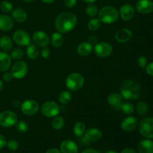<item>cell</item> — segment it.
Here are the masks:
<instances>
[{"label": "cell", "mask_w": 153, "mask_h": 153, "mask_svg": "<svg viewBox=\"0 0 153 153\" xmlns=\"http://www.w3.org/2000/svg\"><path fill=\"white\" fill-rule=\"evenodd\" d=\"M78 22V19L74 13L64 11L59 13L55 19V27L57 31L65 34L75 28Z\"/></svg>", "instance_id": "cell-1"}, {"label": "cell", "mask_w": 153, "mask_h": 153, "mask_svg": "<svg viewBox=\"0 0 153 153\" xmlns=\"http://www.w3.org/2000/svg\"><path fill=\"white\" fill-rule=\"evenodd\" d=\"M82 153H101V152L95 149H85V150L83 151Z\"/></svg>", "instance_id": "cell-46"}, {"label": "cell", "mask_w": 153, "mask_h": 153, "mask_svg": "<svg viewBox=\"0 0 153 153\" xmlns=\"http://www.w3.org/2000/svg\"><path fill=\"white\" fill-rule=\"evenodd\" d=\"M135 14V9L131 4H124L119 10L120 17L124 21H130L134 18Z\"/></svg>", "instance_id": "cell-14"}, {"label": "cell", "mask_w": 153, "mask_h": 153, "mask_svg": "<svg viewBox=\"0 0 153 153\" xmlns=\"http://www.w3.org/2000/svg\"><path fill=\"white\" fill-rule=\"evenodd\" d=\"M22 1H23L24 2H26V3H28V2H32L34 0H22Z\"/></svg>", "instance_id": "cell-54"}, {"label": "cell", "mask_w": 153, "mask_h": 153, "mask_svg": "<svg viewBox=\"0 0 153 153\" xmlns=\"http://www.w3.org/2000/svg\"><path fill=\"white\" fill-rule=\"evenodd\" d=\"M60 151L61 153H78L79 147L73 140L67 139L61 142L60 145Z\"/></svg>", "instance_id": "cell-18"}, {"label": "cell", "mask_w": 153, "mask_h": 153, "mask_svg": "<svg viewBox=\"0 0 153 153\" xmlns=\"http://www.w3.org/2000/svg\"><path fill=\"white\" fill-rule=\"evenodd\" d=\"M138 120L135 117L128 115L127 117L123 119L121 122L120 127L123 131L126 132H131L134 131L138 126Z\"/></svg>", "instance_id": "cell-13"}, {"label": "cell", "mask_w": 153, "mask_h": 153, "mask_svg": "<svg viewBox=\"0 0 153 153\" xmlns=\"http://www.w3.org/2000/svg\"><path fill=\"white\" fill-rule=\"evenodd\" d=\"M77 3V0H64V4L68 8L75 7Z\"/></svg>", "instance_id": "cell-42"}, {"label": "cell", "mask_w": 153, "mask_h": 153, "mask_svg": "<svg viewBox=\"0 0 153 153\" xmlns=\"http://www.w3.org/2000/svg\"><path fill=\"white\" fill-rule=\"evenodd\" d=\"M64 119L62 116L60 115H56V116L52 117V121H51V126L55 130H61L64 127Z\"/></svg>", "instance_id": "cell-29"}, {"label": "cell", "mask_w": 153, "mask_h": 153, "mask_svg": "<svg viewBox=\"0 0 153 153\" xmlns=\"http://www.w3.org/2000/svg\"><path fill=\"white\" fill-rule=\"evenodd\" d=\"M7 144V140L3 134H0V149H3Z\"/></svg>", "instance_id": "cell-45"}, {"label": "cell", "mask_w": 153, "mask_h": 153, "mask_svg": "<svg viewBox=\"0 0 153 153\" xmlns=\"http://www.w3.org/2000/svg\"><path fill=\"white\" fill-rule=\"evenodd\" d=\"M13 42L19 46H27L31 43V37L27 31L24 30H16L13 34Z\"/></svg>", "instance_id": "cell-11"}, {"label": "cell", "mask_w": 153, "mask_h": 153, "mask_svg": "<svg viewBox=\"0 0 153 153\" xmlns=\"http://www.w3.org/2000/svg\"><path fill=\"white\" fill-rule=\"evenodd\" d=\"M73 133L75 135L78 137H81L85 134V131H86V126L82 121L76 122L73 126Z\"/></svg>", "instance_id": "cell-28"}, {"label": "cell", "mask_w": 153, "mask_h": 153, "mask_svg": "<svg viewBox=\"0 0 153 153\" xmlns=\"http://www.w3.org/2000/svg\"><path fill=\"white\" fill-rule=\"evenodd\" d=\"M72 98L73 97L70 91H64L61 92V94L58 96V101L63 105H67L71 102Z\"/></svg>", "instance_id": "cell-30"}, {"label": "cell", "mask_w": 153, "mask_h": 153, "mask_svg": "<svg viewBox=\"0 0 153 153\" xmlns=\"http://www.w3.org/2000/svg\"><path fill=\"white\" fill-rule=\"evenodd\" d=\"M25 53L30 60H36L40 55V49L34 43H31L26 46Z\"/></svg>", "instance_id": "cell-27"}, {"label": "cell", "mask_w": 153, "mask_h": 153, "mask_svg": "<svg viewBox=\"0 0 153 153\" xmlns=\"http://www.w3.org/2000/svg\"><path fill=\"white\" fill-rule=\"evenodd\" d=\"M11 58L10 55L5 52L0 51V72L4 73L11 65Z\"/></svg>", "instance_id": "cell-21"}, {"label": "cell", "mask_w": 153, "mask_h": 153, "mask_svg": "<svg viewBox=\"0 0 153 153\" xmlns=\"http://www.w3.org/2000/svg\"><path fill=\"white\" fill-rule=\"evenodd\" d=\"M94 50L96 55L101 58H105L110 56L113 52V47L107 42H98L94 46Z\"/></svg>", "instance_id": "cell-10"}, {"label": "cell", "mask_w": 153, "mask_h": 153, "mask_svg": "<svg viewBox=\"0 0 153 153\" xmlns=\"http://www.w3.org/2000/svg\"><path fill=\"white\" fill-rule=\"evenodd\" d=\"M3 88H4V83H3L2 81L0 79V91H2Z\"/></svg>", "instance_id": "cell-51"}, {"label": "cell", "mask_w": 153, "mask_h": 153, "mask_svg": "<svg viewBox=\"0 0 153 153\" xmlns=\"http://www.w3.org/2000/svg\"><path fill=\"white\" fill-rule=\"evenodd\" d=\"M120 110L122 111L123 113L126 115H131L134 112V106L130 102H123L122 105H121Z\"/></svg>", "instance_id": "cell-32"}, {"label": "cell", "mask_w": 153, "mask_h": 153, "mask_svg": "<svg viewBox=\"0 0 153 153\" xmlns=\"http://www.w3.org/2000/svg\"><path fill=\"white\" fill-rule=\"evenodd\" d=\"M46 153H61V151L58 150L56 148H50L46 151Z\"/></svg>", "instance_id": "cell-48"}, {"label": "cell", "mask_w": 153, "mask_h": 153, "mask_svg": "<svg viewBox=\"0 0 153 153\" xmlns=\"http://www.w3.org/2000/svg\"><path fill=\"white\" fill-rule=\"evenodd\" d=\"M14 26L12 17L7 14H0V30L2 31H9Z\"/></svg>", "instance_id": "cell-20"}, {"label": "cell", "mask_w": 153, "mask_h": 153, "mask_svg": "<svg viewBox=\"0 0 153 153\" xmlns=\"http://www.w3.org/2000/svg\"><path fill=\"white\" fill-rule=\"evenodd\" d=\"M23 55V50H22V49H21V48L19 47L14 48L10 54V58H11V59L14 60V61H19V60L22 59Z\"/></svg>", "instance_id": "cell-35"}, {"label": "cell", "mask_w": 153, "mask_h": 153, "mask_svg": "<svg viewBox=\"0 0 153 153\" xmlns=\"http://www.w3.org/2000/svg\"><path fill=\"white\" fill-rule=\"evenodd\" d=\"M133 37V33L128 28H121L118 30L114 34V39L117 42L125 43L130 41Z\"/></svg>", "instance_id": "cell-17"}, {"label": "cell", "mask_w": 153, "mask_h": 153, "mask_svg": "<svg viewBox=\"0 0 153 153\" xmlns=\"http://www.w3.org/2000/svg\"><path fill=\"white\" fill-rule=\"evenodd\" d=\"M17 121V115L15 112L9 110L0 112V126L10 128L14 126Z\"/></svg>", "instance_id": "cell-7"}, {"label": "cell", "mask_w": 153, "mask_h": 153, "mask_svg": "<svg viewBox=\"0 0 153 153\" xmlns=\"http://www.w3.org/2000/svg\"><path fill=\"white\" fill-rule=\"evenodd\" d=\"M40 111L46 117L52 118L53 117L59 114L61 112V107L56 102L46 101L42 104Z\"/></svg>", "instance_id": "cell-5"}, {"label": "cell", "mask_w": 153, "mask_h": 153, "mask_svg": "<svg viewBox=\"0 0 153 153\" xmlns=\"http://www.w3.org/2000/svg\"><path fill=\"white\" fill-rule=\"evenodd\" d=\"M84 137L87 140L91 143V142H96L100 140L102 136V132L100 128H90L86 130L84 134Z\"/></svg>", "instance_id": "cell-19"}, {"label": "cell", "mask_w": 153, "mask_h": 153, "mask_svg": "<svg viewBox=\"0 0 153 153\" xmlns=\"http://www.w3.org/2000/svg\"><path fill=\"white\" fill-rule=\"evenodd\" d=\"M121 153H137L134 149H131V148H126L123 150H122Z\"/></svg>", "instance_id": "cell-47"}, {"label": "cell", "mask_w": 153, "mask_h": 153, "mask_svg": "<svg viewBox=\"0 0 153 153\" xmlns=\"http://www.w3.org/2000/svg\"><path fill=\"white\" fill-rule=\"evenodd\" d=\"M15 127H16V131L20 133H25L29 130V126L24 120L17 121L16 125H15Z\"/></svg>", "instance_id": "cell-36"}, {"label": "cell", "mask_w": 153, "mask_h": 153, "mask_svg": "<svg viewBox=\"0 0 153 153\" xmlns=\"http://www.w3.org/2000/svg\"><path fill=\"white\" fill-rule=\"evenodd\" d=\"M28 72V67L26 62L22 60L16 61L11 66L10 73L13 76V79H22L26 76Z\"/></svg>", "instance_id": "cell-8"}, {"label": "cell", "mask_w": 153, "mask_h": 153, "mask_svg": "<svg viewBox=\"0 0 153 153\" xmlns=\"http://www.w3.org/2000/svg\"><path fill=\"white\" fill-rule=\"evenodd\" d=\"M98 12V7H97V6L96 4H94V3H91V4H88V6L86 7V9H85V13L91 18H94L96 16H97Z\"/></svg>", "instance_id": "cell-33"}, {"label": "cell", "mask_w": 153, "mask_h": 153, "mask_svg": "<svg viewBox=\"0 0 153 153\" xmlns=\"http://www.w3.org/2000/svg\"><path fill=\"white\" fill-rule=\"evenodd\" d=\"M0 9L4 13H10L13 10V5L10 1L4 0V1H1V4H0Z\"/></svg>", "instance_id": "cell-37"}, {"label": "cell", "mask_w": 153, "mask_h": 153, "mask_svg": "<svg viewBox=\"0 0 153 153\" xmlns=\"http://www.w3.org/2000/svg\"><path fill=\"white\" fill-rule=\"evenodd\" d=\"M33 42L34 44L40 47H46L50 43V39L49 35L43 31H37L33 34L32 37Z\"/></svg>", "instance_id": "cell-12"}, {"label": "cell", "mask_w": 153, "mask_h": 153, "mask_svg": "<svg viewBox=\"0 0 153 153\" xmlns=\"http://www.w3.org/2000/svg\"><path fill=\"white\" fill-rule=\"evenodd\" d=\"M99 19L102 23L111 25L118 20L120 17L119 11L116 7L111 5H106L102 7L98 12Z\"/></svg>", "instance_id": "cell-3"}, {"label": "cell", "mask_w": 153, "mask_h": 153, "mask_svg": "<svg viewBox=\"0 0 153 153\" xmlns=\"http://www.w3.org/2000/svg\"><path fill=\"white\" fill-rule=\"evenodd\" d=\"M88 42L94 46L98 43V38H97V36L94 35V34H91V35H90L89 37H88Z\"/></svg>", "instance_id": "cell-43"}, {"label": "cell", "mask_w": 153, "mask_h": 153, "mask_svg": "<svg viewBox=\"0 0 153 153\" xmlns=\"http://www.w3.org/2000/svg\"><path fill=\"white\" fill-rule=\"evenodd\" d=\"M6 146L7 147V149L10 151H16L17 150L18 148H19V143L16 141V140H9L8 141H7V144Z\"/></svg>", "instance_id": "cell-38"}, {"label": "cell", "mask_w": 153, "mask_h": 153, "mask_svg": "<svg viewBox=\"0 0 153 153\" xmlns=\"http://www.w3.org/2000/svg\"><path fill=\"white\" fill-rule=\"evenodd\" d=\"M107 102L110 106L117 110H120L121 105L123 102V97L120 92H113L108 94Z\"/></svg>", "instance_id": "cell-16"}, {"label": "cell", "mask_w": 153, "mask_h": 153, "mask_svg": "<svg viewBox=\"0 0 153 153\" xmlns=\"http://www.w3.org/2000/svg\"><path fill=\"white\" fill-rule=\"evenodd\" d=\"M13 46V40L7 35H3L0 37V49L3 52H10Z\"/></svg>", "instance_id": "cell-25"}, {"label": "cell", "mask_w": 153, "mask_h": 153, "mask_svg": "<svg viewBox=\"0 0 153 153\" xmlns=\"http://www.w3.org/2000/svg\"><path fill=\"white\" fill-rule=\"evenodd\" d=\"M20 105L21 102L18 100H13V105L14 108H18V107H20Z\"/></svg>", "instance_id": "cell-49"}, {"label": "cell", "mask_w": 153, "mask_h": 153, "mask_svg": "<svg viewBox=\"0 0 153 153\" xmlns=\"http://www.w3.org/2000/svg\"><path fill=\"white\" fill-rule=\"evenodd\" d=\"M11 16L12 19L16 22L19 23H22L26 21L27 18H28V13H27L26 10H24L23 8L21 7H17L11 11Z\"/></svg>", "instance_id": "cell-22"}, {"label": "cell", "mask_w": 153, "mask_h": 153, "mask_svg": "<svg viewBox=\"0 0 153 153\" xmlns=\"http://www.w3.org/2000/svg\"><path fill=\"white\" fill-rule=\"evenodd\" d=\"M40 1H43V3H46V4H52V3L55 2V0H40Z\"/></svg>", "instance_id": "cell-50"}, {"label": "cell", "mask_w": 153, "mask_h": 153, "mask_svg": "<svg viewBox=\"0 0 153 153\" xmlns=\"http://www.w3.org/2000/svg\"><path fill=\"white\" fill-rule=\"evenodd\" d=\"M40 55H41V57L43 59H47V58H49L51 55L50 49H49L47 46H46V47H43L41 50H40Z\"/></svg>", "instance_id": "cell-40"}, {"label": "cell", "mask_w": 153, "mask_h": 153, "mask_svg": "<svg viewBox=\"0 0 153 153\" xmlns=\"http://www.w3.org/2000/svg\"><path fill=\"white\" fill-rule=\"evenodd\" d=\"M105 153H118V152H116V151H114V150H108V151H107Z\"/></svg>", "instance_id": "cell-53"}, {"label": "cell", "mask_w": 153, "mask_h": 153, "mask_svg": "<svg viewBox=\"0 0 153 153\" xmlns=\"http://www.w3.org/2000/svg\"><path fill=\"white\" fill-rule=\"evenodd\" d=\"M145 70H146V73L149 76L153 77V61L152 62H150L149 64H147L146 67H145Z\"/></svg>", "instance_id": "cell-44"}, {"label": "cell", "mask_w": 153, "mask_h": 153, "mask_svg": "<svg viewBox=\"0 0 153 153\" xmlns=\"http://www.w3.org/2000/svg\"><path fill=\"white\" fill-rule=\"evenodd\" d=\"M85 2L88 3V4H91V3H94L97 0H83Z\"/></svg>", "instance_id": "cell-52"}, {"label": "cell", "mask_w": 153, "mask_h": 153, "mask_svg": "<svg viewBox=\"0 0 153 153\" xmlns=\"http://www.w3.org/2000/svg\"><path fill=\"white\" fill-rule=\"evenodd\" d=\"M49 39H50L51 44L55 48L61 47L64 43V36L61 33L58 32V31H55V32L52 33Z\"/></svg>", "instance_id": "cell-26"}, {"label": "cell", "mask_w": 153, "mask_h": 153, "mask_svg": "<svg viewBox=\"0 0 153 153\" xmlns=\"http://www.w3.org/2000/svg\"><path fill=\"white\" fill-rule=\"evenodd\" d=\"M20 110L25 116H34L40 110V105L36 100H26L21 103Z\"/></svg>", "instance_id": "cell-9"}, {"label": "cell", "mask_w": 153, "mask_h": 153, "mask_svg": "<svg viewBox=\"0 0 153 153\" xmlns=\"http://www.w3.org/2000/svg\"><path fill=\"white\" fill-rule=\"evenodd\" d=\"M135 9L141 14H149L153 11V1L151 0H138L136 2Z\"/></svg>", "instance_id": "cell-15"}, {"label": "cell", "mask_w": 153, "mask_h": 153, "mask_svg": "<svg viewBox=\"0 0 153 153\" xmlns=\"http://www.w3.org/2000/svg\"><path fill=\"white\" fill-rule=\"evenodd\" d=\"M120 93L126 100H138L141 96L142 88L140 84L132 79L123 81L120 87Z\"/></svg>", "instance_id": "cell-2"}, {"label": "cell", "mask_w": 153, "mask_h": 153, "mask_svg": "<svg viewBox=\"0 0 153 153\" xmlns=\"http://www.w3.org/2000/svg\"><path fill=\"white\" fill-rule=\"evenodd\" d=\"M85 84V78L79 73H72L65 79L66 87L71 91H78Z\"/></svg>", "instance_id": "cell-4"}, {"label": "cell", "mask_w": 153, "mask_h": 153, "mask_svg": "<svg viewBox=\"0 0 153 153\" xmlns=\"http://www.w3.org/2000/svg\"><path fill=\"white\" fill-rule=\"evenodd\" d=\"M93 50H94V46L88 42H82L77 47V53L82 57L90 55L92 53Z\"/></svg>", "instance_id": "cell-24"}, {"label": "cell", "mask_w": 153, "mask_h": 153, "mask_svg": "<svg viewBox=\"0 0 153 153\" xmlns=\"http://www.w3.org/2000/svg\"><path fill=\"white\" fill-rule=\"evenodd\" d=\"M101 23L102 22H100L99 18H91L88 22V29L92 31H97L100 28V26H101Z\"/></svg>", "instance_id": "cell-34"}, {"label": "cell", "mask_w": 153, "mask_h": 153, "mask_svg": "<svg viewBox=\"0 0 153 153\" xmlns=\"http://www.w3.org/2000/svg\"><path fill=\"white\" fill-rule=\"evenodd\" d=\"M137 152L139 153H153V141L150 139H144L137 144Z\"/></svg>", "instance_id": "cell-23"}, {"label": "cell", "mask_w": 153, "mask_h": 153, "mask_svg": "<svg viewBox=\"0 0 153 153\" xmlns=\"http://www.w3.org/2000/svg\"><path fill=\"white\" fill-rule=\"evenodd\" d=\"M140 134L146 139L153 138V117H145L138 123Z\"/></svg>", "instance_id": "cell-6"}, {"label": "cell", "mask_w": 153, "mask_h": 153, "mask_svg": "<svg viewBox=\"0 0 153 153\" xmlns=\"http://www.w3.org/2000/svg\"><path fill=\"white\" fill-rule=\"evenodd\" d=\"M149 109L148 104L143 101L139 102L136 106V111H137V114L141 117L146 116L149 112Z\"/></svg>", "instance_id": "cell-31"}, {"label": "cell", "mask_w": 153, "mask_h": 153, "mask_svg": "<svg viewBox=\"0 0 153 153\" xmlns=\"http://www.w3.org/2000/svg\"><path fill=\"white\" fill-rule=\"evenodd\" d=\"M137 64L140 68H145L148 64L147 59H146V57L143 56V55L139 56L137 59Z\"/></svg>", "instance_id": "cell-39"}, {"label": "cell", "mask_w": 153, "mask_h": 153, "mask_svg": "<svg viewBox=\"0 0 153 153\" xmlns=\"http://www.w3.org/2000/svg\"><path fill=\"white\" fill-rule=\"evenodd\" d=\"M2 79L5 82H10L13 80V76H12V74L10 72L6 71V72H4V73L3 74Z\"/></svg>", "instance_id": "cell-41"}]
</instances>
